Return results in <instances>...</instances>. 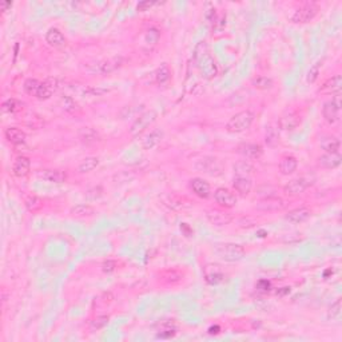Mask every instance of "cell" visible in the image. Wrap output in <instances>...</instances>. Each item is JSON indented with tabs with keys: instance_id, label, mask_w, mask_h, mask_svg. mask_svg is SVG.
Segmentation results:
<instances>
[{
	"instance_id": "6da1fadb",
	"label": "cell",
	"mask_w": 342,
	"mask_h": 342,
	"mask_svg": "<svg viewBox=\"0 0 342 342\" xmlns=\"http://www.w3.org/2000/svg\"><path fill=\"white\" fill-rule=\"evenodd\" d=\"M194 60L202 76L206 79H214L218 75V66L211 56L209 46L205 40L199 42L194 48Z\"/></svg>"
},
{
	"instance_id": "7a4b0ae2",
	"label": "cell",
	"mask_w": 342,
	"mask_h": 342,
	"mask_svg": "<svg viewBox=\"0 0 342 342\" xmlns=\"http://www.w3.org/2000/svg\"><path fill=\"white\" fill-rule=\"evenodd\" d=\"M214 254L217 257L226 261V262H238L241 259H243L246 251L243 249V246L238 245V243H217L213 247Z\"/></svg>"
},
{
	"instance_id": "3957f363",
	"label": "cell",
	"mask_w": 342,
	"mask_h": 342,
	"mask_svg": "<svg viewBox=\"0 0 342 342\" xmlns=\"http://www.w3.org/2000/svg\"><path fill=\"white\" fill-rule=\"evenodd\" d=\"M194 168L199 173H202L209 177H221L225 171L222 160H219L215 156H202L198 160H195Z\"/></svg>"
},
{
	"instance_id": "277c9868",
	"label": "cell",
	"mask_w": 342,
	"mask_h": 342,
	"mask_svg": "<svg viewBox=\"0 0 342 342\" xmlns=\"http://www.w3.org/2000/svg\"><path fill=\"white\" fill-rule=\"evenodd\" d=\"M253 120H254V112H251L250 110H245V111L237 112V114L231 116L230 120L227 122L226 124L227 131L230 132L246 131L247 128L251 126V123H253Z\"/></svg>"
},
{
	"instance_id": "5b68a950",
	"label": "cell",
	"mask_w": 342,
	"mask_h": 342,
	"mask_svg": "<svg viewBox=\"0 0 342 342\" xmlns=\"http://www.w3.org/2000/svg\"><path fill=\"white\" fill-rule=\"evenodd\" d=\"M156 119V112L154 110H150V111H146L143 114H140L136 120L132 123L131 128H130V134L134 138H138L143 134L146 130H147L150 126H151Z\"/></svg>"
},
{
	"instance_id": "8992f818",
	"label": "cell",
	"mask_w": 342,
	"mask_h": 342,
	"mask_svg": "<svg viewBox=\"0 0 342 342\" xmlns=\"http://www.w3.org/2000/svg\"><path fill=\"white\" fill-rule=\"evenodd\" d=\"M339 111H341V95L337 94L331 100L323 103L322 116L329 124H334L339 120Z\"/></svg>"
},
{
	"instance_id": "52a82bcc",
	"label": "cell",
	"mask_w": 342,
	"mask_h": 342,
	"mask_svg": "<svg viewBox=\"0 0 342 342\" xmlns=\"http://www.w3.org/2000/svg\"><path fill=\"white\" fill-rule=\"evenodd\" d=\"M318 6L315 3H305L299 6L291 16L293 23H309L318 14Z\"/></svg>"
},
{
	"instance_id": "ba28073f",
	"label": "cell",
	"mask_w": 342,
	"mask_h": 342,
	"mask_svg": "<svg viewBox=\"0 0 342 342\" xmlns=\"http://www.w3.org/2000/svg\"><path fill=\"white\" fill-rule=\"evenodd\" d=\"M122 59L120 58H114V59L107 60H98L95 63L87 64L86 66V71L90 74H110V72L115 71L116 68L120 67Z\"/></svg>"
},
{
	"instance_id": "9c48e42d",
	"label": "cell",
	"mask_w": 342,
	"mask_h": 342,
	"mask_svg": "<svg viewBox=\"0 0 342 342\" xmlns=\"http://www.w3.org/2000/svg\"><path fill=\"white\" fill-rule=\"evenodd\" d=\"M203 278L209 285L215 286L226 279V274H225L222 266H219L217 263H209L203 267Z\"/></svg>"
},
{
	"instance_id": "30bf717a",
	"label": "cell",
	"mask_w": 342,
	"mask_h": 342,
	"mask_svg": "<svg viewBox=\"0 0 342 342\" xmlns=\"http://www.w3.org/2000/svg\"><path fill=\"white\" fill-rule=\"evenodd\" d=\"M207 221L214 226H227L233 222V215L226 209H210L206 211Z\"/></svg>"
},
{
	"instance_id": "8fae6325",
	"label": "cell",
	"mask_w": 342,
	"mask_h": 342,
	"mask_svg": "<svg viewBox=\"0 0 342 342\" xmlns=\"http://www.w3.org/2000/svg\"><path fill=\"white\" fill-rule=\"evenodd\" d=\"M214 199L215 202L218 203V206L222 207V209H233L238 202L237 195L225 187H219L215 190Z\"/></svg>"
},
{
	"instance_id": "7c38bea8",
	"label": "cell",
	"mask_w": 342,
	"mask_h": 342,
	"mask_svg": "<svg viewBox=\"0 0 342 342\" xmlns=\"http://www.w3.org/2000/svg\"><path fill=\"white\" fill-rule=\"evenodd\" d=\"M286 207V202L279 197H267L262 198L257 202L255 209L259 211H265V213H271V211H281Z\"/></svg>"
},
{
	"instance_id": "4fadbf2b",
	"label": "cell",
	"mask_w": 342,
	"mask_h": 342,
	"mask_svg": "<svg viewBox=\"0 0 342 342\" xmlns=\"http://www.w3.org/2000/svg\"><path fill=\"white\" fill-rule=\"evenodd\" d=\"M302 123V118L297 111L285 112L278 120V127L285 131H294Z\"/></svg>"
},
{
	"instance_id": "5bb4252c",
	"label": "cell",
	"mask_w": 342,
	"mask_h": 342,
	"mask_svg": "<svg viewBox=\"0 0 342 342\" xmlns=\"http://www.w3.org/2000/svg\"><path fill=\"white\" fill-rule=\"evenodd\" d=\"M35 177L40 181L50 183H64L67 181V174L64 171L54 170V168H40L35 171Z\"/></svg>"
},
{
	"instance_id": "9a60e30c",
	"label": "cell",
	"mask_w": 342,
	"mask_h": 342,
	"mask_svg": "<svg viewBox=\"0 0 342 342\" xmlns=\"http://www.w3.org/2000/svg\"><path fill=\"white\" fill-rule=\"evenodd\" d=\"M238 152L245 159L255 160L263 155V147L258 143H242L238 146Z\"/></svg>"
},
{
	"instance_id": "2e32d148",
	"label": "cell",
	"mask_w": 342,
	"mask_h": 342,
	"mask_svg": "<svg viewBox=\"0 0 342 342\" xmlns=\"http://www.w3.org/2000/svg\"><path fill=\"white\" fill-rule=\"evenodd\" d=\"M189 187L197 197L202 199H207L211 194L210 183L203 178H193L189 183Z\"/></svg>"
},
{
	"instance_id": "e0dca14e",
	"label": "cell",
	"mask_w": 342,
	"mask_h": 342,
	"mask_svg": "<svg viewBox=\"0 0 342 342\" xmlns=\"http://www.w3.org/2000/svg\"><path fill=\"white\" fill-rule=\"evenodd\" d=\"M311 182L306 178H294L291 179L290 182L286 183V186L283 187V190L287 195H291V197H295V195L302 194L303 191L306 190L307 187L310 186Z\"/></svg>"
},
{
	"instance_id": "ac0fdd59",
	"label": "cell",
	"mask_w": 342,
	"mask_h": 342,
	"mask_svg": "<svg viewBox=\"0 0 342 342\" xmlns=\"http://www.w3.org/2000/svg\"><path fill=\"white\" fill-rule=\"evenodd\" d=\"M58 88H59L58 79H55V78H47V79L43 80L42 84H40L39 92H38V96H36V98L40 100L50 99Z\"/></svg>"
},
{
	"instance_id": "d6986e66",
	"label": "cell",
	"mask_w": 342,
	"mask_h": 342,
	"mask_svg": "<svg viewBox=\"0 0 342 342\" xmlns=\"http://www.w3.org/2000/svg\"><path fill=\"white\" fill-rule=\"evenodd\" d=\"M342 88V78L341 75L331 76L321 86L318 90L319 94H325V95H337L341 92Z\"/></svg>"
},
{
	"instance_id": "ffe728a7",
	"label": "cell",
	"mask_w": 342,
	"mask_h": 342,
	"mask_svg": "<svg viewBox=\"0 0 342 342\" xmlns=\"http://www.w3.org/2000/svg\"><path fill=\"white\" fill-rule=\"evenodd\" d=\"M31 171V159L26 155L18 156L12 166V173L18 178H24L27 177Z\"/></svg>"
},
{
	"instance_id": "44dd1931",
	"label": "cell",
	"mask_w": 342,
	"mask_h": 342,
	"mask_svg": "<svg viewBox=\"0 0 342 342\" xmlns=\"http://www.w3.org/2000/svg\"><path fill=\"white\" fill-rule=\"evenodd\" d=\"M310 217H311L310 209H307V207H298V209H294V210L289 211V213L285 215V219H286L287 222L293 223V225H298V223L306 222Z\"/></svg>"
},
{
	"instance_id": "7402d4cb",
	"label": "cell",
	"mask_w": 342,
	"mask_h": 342,
	"mask_svg": "<svg viewBox=\"0 0 342 342\" xmlns=\"http://www.w3.org/2000/svg\"><path fill=\"white\" fill-rule=\"evenodd\" d=\"M4 136H6V139H7L10 143L15 144V146L24 144L26 143V140H27V134H26L22 128H18V127L6 128V131H4Z\"/></svg>"
},
{
	"instance_id": "603a6c76",
	"label": "cell",
	"mask_w": 342,
	"mask_h": 342,
	"mask_svg": "<svg viewBox=\"0 0 342 342\" xmlns=\"http://www.w3.org/2000/svg\"><path fill=\"white\" fill-rule=\"evenodd\" d=\"M342 156L339 152H326L318 158V164L321 167L327 168V170H331V168L338 167L341 164Z\"/></svg>"
},
{
	"instance_id": "cb8c5ba5",
	"label": "cell",
	"mask_w": 342,
	"mask_h": 342,
	"mask_svg": "<svg viewBox=\"0 0 342 342\" xmlns=\"http://www.w3.org/2000/svg\"><path fill=\"white\" fill-rule=\"evenodd\" d=\"M78 136H79L80 142L84 144H94L96 143V142H100V140H102V136H100L99 132L92 127L79 128Z\"/></svg>"
},
{
	"instance_id": "d4e9b609",
	"label": "cell",
	"mask_w": 342,
	"mask_h": 342,
	"mask_svg": "<svg viewBox=\"0 0 342 342\" xmlns=\"http://www.w3.org/2000/svg\"><path fill=\"white\" fill-rule=\"evenodd\" d=\"M46 42H47L51 47L59 48L63 47L67 40H66V38H64V35L62 34V31H60L59 28L52 27L50 28L47 31V34H46Z\"/></svg>"
},
{
	"instance_id": "484cf974",
	"label": "cell",
	"mask_w": 342,
	"mask_h": 342,
	"mask_svg": "<svg viewBox=\"0 0 342 342\" xmlns=\"http://www.w3.org/2000/svg\"><path fill=\"white\" fill-rule=\"evenodd\" d=\"M233 187H234V190L239 195L246 197L251 191L253 182H251V179L249 177H238V175H235V178L233 179Z\"/></svg>"
},
{
	"instance_id": "4316f807",
	"label": "cell",
	"mask_w": 342,
	"mask_h": 342,
	"mask_svg": "<svg viewBox=\"0 0 342 342\" xmlns=\"http://www.w3.org/2000/svg\"><path fill=\"white\" fill-rule=\"evenodd\" d=\"M319 147L325 150L326 152H338L341 147V140L337 136L322 135L318 140Z\"/></svg>"
},
{
	"instance_id": "83f0119b",
	"label": "cell",
	"mask_w": 342,
	"mask_h": 342,
	"mask_svg": "<svg viewBox=\"0 0 342 342\" xmlns=\"http://www.w3.org/2000/svg\"><path fill=\"white\" fill-rule=\"evenodd\" d=\"M162 139H163V131L159 128H155L142 140V146L144 150H151V148L156 147L162 142Z\"/></svg>"
},
{
	"instance_id": "f1b7e54d",
	"label": "cell",
	"mask_w": 342,
	"mask_h": 342,
	"mask_svg": "<svg viewBox=\"0 0 342 342\" xmlns=\"http://www.w3.org/2000/svg\"><path fill=\"white\" fill-rule=\"evenodd\" d=\"M298 167V160L293 155H285L282 156V159L279 162V171L283 175H290L293 174Z\"/></svg>"
},
{
	"instance_id": "f546056e",
	"label": "cell",
	"mask_w": 342,
	"mask_h": 342,
	"mask_svg": "<svg viewBox=\"0 0 342 342\" xmlns=\"http://www.w3.org/2000/svg\"><path fill=\"white\" fill-rule=\"evenodd\" d=\"M183 278V274H181L177 270H164L159 274V281L166 285H174V283L181 282Z\"/></svg>"
},
{
	"instance_id": "4dcf8cb0",
	"label": "cell",
	"mask_w": 342,
	"mask_h": 342,
	"mask_svg": "<svg viewBox=\"0 0 342 342\" xmlns=\"http://www.w3.org/2000/svg\"><path fill=\"white\" fill-rule=\"evenodd\" d=\"M71 214L75 215V217H79V218L92 217V215L95 214V209L91 205H87V203H79V205H75V206L72 207Z\"/></svg>"
},
{
	"instance_id": "1f68e13d",
	"label": "cell",
	"mask_w": 342,
	"mask_h": 342,
	"mask_svg": "<svg viewBox=\"0 0 342 342\" xmlns=\"http://www.w3.org/2000/svg\"><path fill=\"white\" fill-rule=\"evenodd\" d=\"M98 166H99V158H96V156H87V158H84L79 163L78 171H79L80 174H86V173L95 170Z\"/></svg>"
},
{
	"instance_id": "d6a6232c",
	"label": "cell",
	"mask_w": 342,
	"mask_h": 342,
	"mask_svg": "<svg viewBox=\"0 0 342 342\" xmlns=\"http://www.w3.org/2000/svg\"><path fill=\"white\" fill-rule=\"evenodd\" d=\"M235 175L238 177H250L254 173V166L249 162V160H239L234 164Z\"/></svg>"
},
{
	"instance_id": "836d02e7",
	"label": "cell",
	"mask_w": 342,
	"mask_h": 342,
	"mask_svg": "<svg viewBox=\"0 0 342 342\" xmlns=\"http://www.w3.org/2000/svg\"><path fill=\"white\" fill-rule=\"evenodd\" d=\"M171 78V71H170V67H168L167 64L166 63H162L159 66V67L156 68L155 71V82L158 84H166L170 80Z\"/></svg>"
},
{
	"instance_id": "e575fe53",
	"label": "cell",
	"mask_w": 342,
	"mask_h": 342,
	"mask_svg": "<svg viewBox=\"0 0 342 342\" xmlns=\"http://www.w3.org/2000/svg\"><path fill=\"white\" fill-rule=\"evenodd\" d=\"M23 108V103L20 100L15 99V98H10V99L4 100L2 104V110L3 112H8V114H15V112L22 111Z\"/></svg>"
},
{
	"instance_id": "d590c367",
	"label": "cell",
	"mask_w": 342,
	"mask_h": 342,
	"mask_svg": "<svg viewBox=\"0 0 342 342\" xmlns=\"http://www.w3.org/2000/svg\"><path fill=\"white\" fill-rule=\"evenodd\" d=\"M24 205L27 207V210L31 211V213H38L43 207L42 199L38 198L36 195H28L27 198L24 199Z\"/></svg>"
},
{
	"instance_id": "8d00e7d4",
	"label": "cell",
	"mask_w": 342,
	"mask_h": 342,
	"mask_svg": "<svg viewBox=\"0 0 342 342\" xmlns=\"http://www.w3.org/2000/svg\"><path fill=\"white\" fill-rule=\"evenodd\" d=\"M40 84H42V82H39L38 79H34V78H28V79H26V82L23 83V88H24V91L27 92L28 95L38 96Z\"/></svg>"
},
{
	"instance_id": "74e56055",
	"label": "cell",
	"mask_w": 342,
	"mask_h": 342,
	"mask_svg": "<svg viewBox=\"0 0 342 342\" xmlns=\"http://www.w3.org/2000/svg\"><path fill=\"white\" fill-rule=\"evenodd\" d=\"M251 84L258 90H270L274 82L271 78H267V76H257L251 80Z\"/></svg>"
},
{
	"instance_id": "f35d334b",
	"label": "cell",
	"mask_w": 342,
	"mask_h": 342,
	"mask_svg": "<svg viewBox=\"0 0 342 342\" xmlns=\"http://www.w3.org/2000/svg\"><path fill=\"white\" fill-rule=\"evenodd\" d=\"M265 142H266L269 146L274 147L279 143V132L278 130L273 126H269L266 130V135H265Z\"/></svg>"
},
{
	"instance_id": "ab89813d",
	"label": "cell",
	"mask_w": 342,
	"mask_h": 342,
	"mask_svg": "<svg viewBox=\"0 0 342 342\" xmlns=\"http://www.w3.org/2000/svg\"><path fill=\"white\" fill-rule=\"evenodd\" d=\"M108 319H110V317L108 315H98V317H95V318H92L91 321H90V329H91L92 331H96V330H100V329H103L104 326H107L108 323Z\"/></svg>"
},
{
	"instance_id": "60d3db41",
	"label": "cell",
	"mask_w": 342,
	"mask_h": 342,
	"mask_svg": "<svg viewBox=\"0 0 342 342\" xmlns=\"http://www.w3.org/2000/svg\"><path fill=\"white\" fill-rule=\"evenodd\" d=\"M60 103H62V107H63L64 111L75 112L76 110H79V106H78L75 100L72 99L71 96H62Z\"/></svg>"
},
{
	"instance_id": "b9f144b4",
	"label": "cell",
	"mask_w": 342,
	"mask_h": 342,
	"mask_svg": "<svg viewBox=\"0 0 342 342\" xmlns=\"http://www.w3.org/2000/svg\"><path fill=\"white\" fill-rule=\"evenodd\" d=\"M321 66H322V63H321V62H317V63H314L313 66H311L310 70H309V72H307V76H306L307 83H310V84L315 83V80L318 79V76H319Z\"/></svg>"
},
{
	"instance_id": "7bdbcfd3",
	"label": "cell",
	"mask_w": 342,
	"mask_h": 342,
	"mask_svg": "<svg viewBox=\"0 0 342 342\" xmlns=\"http://www.w3.org/2000/svg\"><path fill=\"white\" fill-rule=\"evenodd\" d=\"M258 195H261L262 198H267V197H277V187L271 186V185H262L258 187Z\"/></svg>"
},
{
	"instance_id": "ee69618b",
	"label": "cell",
	"mask_w": 342,
	"mask_h": 342,
	"mask_svg": "<svg viewBox=\"0 0 342 342\" xmlns=\"http://www.w3.org/2000/svg\"><path fill=\"white\" fill-rule=\"evenodd\" d=\"M327 317L331 319H338L341 317V299H337L334 303H331L327 311Z\"/></svg>"
},
{
	"instance_id": "f6af8a7d",
	"label": "cell",
	"mask_w": 342,
	"mask_h": 342,
	"mask_svg": "<svg viewBox=\"0 0 342 342\" xmlns=\"http://www.w3.org/2000/svg\"><path fill=\"white\" fill-rule=\"evenodd\" d=\"M102 195H103V189H102V186L91 187V189L87 190V193H86V197H87L88 199H91V201L99 199Z\"/></svg>"
},
{
	"instance_id": "bcb514c9",
	"label": "cell",
	"mask_w": 342,
	"mask_h": 342,
	"mask_svg": "<svg viewBox=\"0 0 342 342\" xmlns=\"http://www.w3.org/2000/svg\"><path fill=\"white\" fill-rule=\"evenodd\" d=\"M146 40L150 42L151 44H155L156 42L159 40V32H158V30H156V28H150L147 31V34H146Z\"/></svg>"
},
{
	"instance_id": "7dc6e473",
	"label": "cell",
	"mask_w": 342,
	"mask_h": 342,
	"mask_svg": "<svg viewBox=\"0 0 342 342\" xmlns=\"http://www.w3.org/2000/svg\"><path fill=\"white\" fill-rule=\"evenodd\" d=\"M115 269L116 261H114V259H107V261L103 262V265H102V270H103L104 273H112Z\"/></svg>"
},
{
	"instance_id": "c3c4849f",
	"label": "cell",
	"mask_w": 342,
	"mask_h": 342,
	"mask_svg": "<svg viewBox=\"0 0 342 342\" xmlns=\"http://www.w3.org/2000/svg\"><path fill=\"white\" fill-rule=\"evenodd\" d=\"M257 289H258L259 291H262V293H267V291L270 290V282L266 281V279H261V281H258V283H257Z\"/></svg>"
},
{
	"instance_id": "681fc988",
	"label": "cell",
	"mask_w": 342,
	"mask_h": 342,
	"mask_svg": "<svg viewBox=\"0 0 342 342\" xmlns=\"http://www.w3.org/2000/svg\"><path fill=\"white\" fill-rule=\"evenodd\" d=\"M154 4H155L154 2H140V3L136 6V10H138V11H140V12L147 11L148 8H151Z\"/></svg>"
},
{
	"instance_id": "f907efd6",
	"label": "cell",
	"mask_w": 342,
	"mask_h": 342,
	"mask_svg": "<svg viewBox=\"0 0 342 342\" xmlns=\"http://www.w3.org/2000/svg\"><path fill=\"white\" fill-rule=\"evenodd\" d=\"M11 7H12L11 2H2V3H0V10H2L3 12H6L8 8H11Z\"/></svg>"
},
{
	"instance_id": "816d5d0a",
	"label": "cell",
	"mask_w": 342,
	"mask_h": 342,
	"mask_svg": "<svg viewBox=\"0 0 342 342\" xmlns=\"http://www.w3.org/2000/svg\"><path fill=\"white\" fill-rule=\"evenodd\" d=\"M219 331H221V327H219L218 325L209 327V334H218Z\"/></svg>"
}]
</instances>
